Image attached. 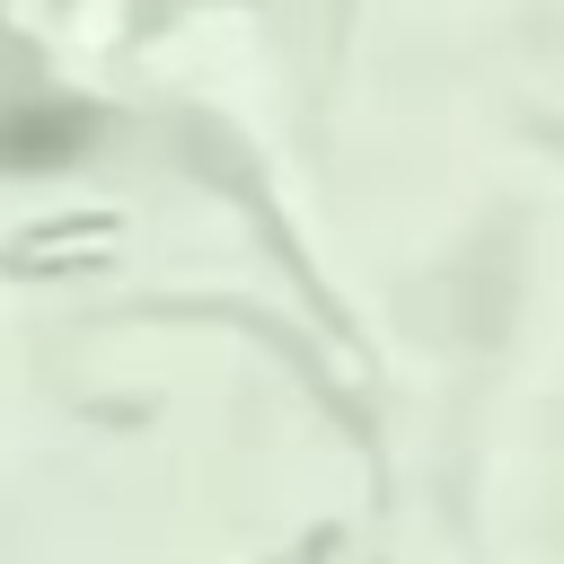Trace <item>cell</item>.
Returning <instances> with one entry per match:
<instances>
[{
  "label": "cell",
  "mask_w": 564,
  "mask_h": 564,
  "mask_svg": "<svg viewBox=\"0 0 564 564\" xmlns=\"http://www.w3.org/2000/svg\"><path fill=\"white\" fill-rule=\"evenodd\" d=\"M88 132H97V115L70 106V97L9 106V115H0V167H62V159L88 150Z\"/></svg>",
  "instance_id": "6da1fadb"
}]
</instances>
